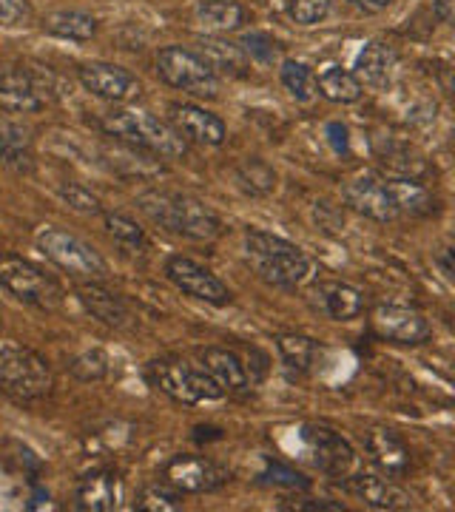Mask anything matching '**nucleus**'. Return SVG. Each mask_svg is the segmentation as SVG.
Wrapping results in <instances>:
<instances>
[{
  "instance_id": "obj_34",
  "label": "nucleus",
  "mask_w": 455,
  "mask_h": 512,
  "mask_svg": "<svg viewBox=\"0 0 455 512\" xmlns=\"http://www.w3.org/2000/svg\"><path fill=\"white\" fill-rule=\"evenodd\" d=\"M60 200L66 202L72 211L77 214H86V217H97V214H103V205L100 200L91 194L89 188H83V185L77 183H66L60 188Z\"/></svg>"
},
{
  "instance_id": "obj_25",
  "label": "nucleus",
  "mask_w": 455,
  "mask_h": 512,
  "mask_svg": "<svg viewBox=\"0 0 455 512\" xmlns=\"http://www.w3.org/2000/svg\"><path fill=\"white\" fill-rule=\"evenodd\" d=\"M194 15L200 20V26H205L214 35L237 32V29H242V23L248 20V12L234 0H202Z\"/></svg>"
},
{
  "instance_id": "obj_42",
  "label": "nucleus",
  "mask_w": 455,
  "mask_h": 512,
  "mask_svg": "<svg viewBox=\"0 0 455 512\" xmlns=\"http://www.w3.org/2000/svg\"><path fill=\"white\" fill-rule=\"evenodd\" d=\"M350 6H356L359 12H367V15H376V12H384L393 0H347Z\"/></svg>"
},
{
  "instance_id": "obj_22",
  "label": "nucleus",
  "mask_w": 455,
  "mask_h": 512,
  "mask_svg": "<svg viewBox=\"0 0 455 512\" xmlns=\"http://www.w3.org/2000/svg\"><path fill=\"white\" fill-rule=\"evenodd\" d=\"M0 163L15 174H32L35 171V151L29 128L20 123H0Z\"/></svg>"
},
{
  "instance_id": "obj_12",
  "label": "nucleus",
  "mask_w": 455,
  "mask_h": 512,
  "mask_svg": "<svg viewBox=\"0 0 455 512\" xmlns=\"http://www.w3.org/2000/svg\"><path fill=\"white\" fill-rule=\"evenodd\" d=\"M165 276L180 288L182 293L202 299L208 305H228L231 302V291L228 285L219 279L217 274H211L205 265L194 262L191 256H171L165 262Z\"/></svg>"
},
{
  "instance_id": "obj_15",
  "label": "nucleus",
  "mask_w": 455,
  "mask_h": 512,
  "mask_svg": "<svg viewBox=\"0 0 455 512\" xmlns=\"http://www.w3.org/2000/svg\"><path fill=\"white\" fill-rule=\"evenodd\" d=\"M77 77L86 92L100 100H111V103H126L140 94V80L128 69L114 66V63H83L77 69Z\"/></svg>"
},
{
  "instance_id": "obj_43",
  "label": "nucleus",
  "mask_w": 455,
  "mask_h": 512,
  "mask_svg": "<svg viewBox=\"0 0 455 512\" xmlns=\"http://www.w3.org/2000/svg\"><path fill=\"white\" fill-rule=\"evenodd\" d=\"M328 134H330V143H333L336 151H347V128L342 126V123H330Z\"/></svg>"
},
{
  "instance_id": "obj_20",
  "label": "nucleus",
  "mask_w": 455,
  "mask_h": 512,
  "mask_svg": "<svg viewBox=\"0 0 455 512\" xmlns=\"http://www.w3.org/2000/svg\"><path fill=\"white\" fill-rule=\"evenodd\" d=\"M364 450L370 453V461L382 470L384 476H404L410 467V450L407 444L387 427H376L364 436Z\"/></svg>"
},
{
  "instance_id": "obj_32",
  "label": "nucleus",
  "mask_w": 455,
  "mask_h": 512,
  "mask_svg": "<svg viewBox=\"0 0 455 512\" xmlns=\"http://www.w3.org/2000/svg\"><path fill=\"white\" fill-rule=\"evenodd\" d=\"M279 77H282V86L299 100V103H308L316 97V74L310 72L305 63H296V60H285L282 69H279Z\"/></svg>"
},
{
  "instance_id": "obj_29",
  "label": "nucleus",
  "mask_w": 455,
  "mask_h": 512,
  "mask_svg": "<svg viewBox=\"0 0 455 512\" xmlns=\"http://www.w3.org/2000/svg\"><path fill=\"white\" fill-rule=\"evenodd\" d=\"M43 29L49 35L63 37V40H74V43H83L91 40L97 32V20L86 15V12H52L43 18Z\"/></svg>"
},
{
  "instance_id": "obj_14",
  "label": "nucleus",
  "mask_w": 455,
  "mask_h": 512,
  "mask_svg": "<svg viewBox=\"0 0 455 512\" xmlns=\"http://www.w3.org/2000/svg\"><path fill=\"white\" fill-rule=\"evenodd\" d=\"M228 478L225 467L205 456H174L165 467V481L180 493H214Z\"/></svg>"
},
{
  "instance_id": "obj_3",
  "label": "nucleus",
  "mask_w": 455,
  "mask_h": 512,
  "mask_svg": "<svg viewBox=\"0 0 455 512\" xmlns=\"http://www.w3.org/2000/svg\"><path fill=\"white\" fill-rule=\"evenodd\" d=\"M103 131L126 143L131 148H143L148 154H157V157H168V160H177L188 154V140L182 137L177 128L171 123H165L160 117L148 114V111L137 109H117L109 111L103 120H100Z\"/></svg>"
},
{
  "instance_id": "obj_45",
  "label": "nucleus",
  "mask_w": 455,
  "mask_h": 512,
  "mask_svg": "<svg viewBox=\"0 0 455 512\" xmlns=\"http://www.w3.org/2000/svg\"><path fill=\"white\" fill-rule=\"evenodd\" d=\"M3 74H6V63H0V86H3Z\"/></svg>"
},
{
  "instance_id": "obj_16",
  "label": "nucleus",
  "mask_w": 455,
  "mask_h": 512,
  "mask_svg": "<svg viewBox=\"0 0 455 512\" xmlns=\"http://www.w3.org/2000/svg\"><path fill=\"white\" fill-rule=\"evenodd\" d=\"M168 120L180 131L185 140H194L202 146H222L225 143V123L217 114L200 109L194 103H171L168 106Z\"/></svg>"
},
{
  "instance_id": "obj_24",
  "label": "nucleus",
  "mask_w": 455,
  "mask_h": 512,
  "mask_svg": "<svg viewBox=\"0 0 455 512\" xmlns=\"http://www.w3.org/2000/svg\"><path fill=\"white\" fill-rule=\"evenodd\" d=\"M200 55L214 69V74L222 72L242 77V74H248V69H251V57L245 55V49L239 43H231V40L205 37V40H200Z\"/></svg>"
},
{
  "instance_id": "obj_6",
  "label": "nucleus",
  "mask_w": 455,
  "mask_h": 512,
  "mask_svg": "<svg viewBox=\"0 0 455 512\" xmlns=\"http://www.w3.org/2000/svg\"><path fill=\"white\" fill-rule=\"evenodd\" d=\"M37 248L77 282H103L109 276V262L97 254L86 239L69 234L63 228H43L37 234Z\"/></svg>"
},
{
  "instance_id": "obj_41",
  "label": "nucleus",
  "mask_w": 455,
  "mask_h": 512,
  "mask_svg": "<svg viewBox=\"0 0 455 512\" xmlns=\"http://www.w3.org/2000/svg\"><path fill=\"white\" fill-rule=\"evenodd\" d=\"M285 510H310V512H345L342 504H333V501H325V498H296L293 504H282Z\"/></svg>"
},
{
  "instance_id": "obj_21",
  "label": "nucleus",
  "mask_w": 455,
  "mask_h": 512,
  "mask_svg": "<svg viewBox=\"0 0 455 512\" xmlns=\"http://www.w3.org/2000/svg\"><path fill=\"white\" fill-rule=\"evenodd\" d=\"M396 66H399V55H396V49L393 46H387L382 40H373V43H367L359 57H356V80L359 83H367V86H376V89H382L387 86L390 80H393V74H396Z\"/></svg>"
},
{
  "instance_id": "obj_10",
  "label": "nucleus",
  "mask_w": 455,
  "mask_h": 512,
  "mask_svg": "<svg viewBox=\"0 0 455 512\" xmlns=\"http://www.w3.org/2000/svg\"><path fill=\"white\" fill-rule=\"evenodd\" d=\"M345 202L373 222H393L399 217L396 200L390 194V185L373 171H359L345 183Z\"/></svg>"
},
{
  "instance_id": "obj_23",
  "label": "nucleus",
  "mask_w": 455,
  "mask_h": 512,
  "mask_svg": "<svg viewBox=\"0 0 455 512\" xmlns=\"http://www.w3.org/2000/svg\"><path fill=\"white\" fill-rule=\"evenodd\" d=\"M202 367L211 373V379L222 387V393H242L248 390V373L231 350L205 348L200 353Z\"/></svg>"
},
{
  "instance_id": "obj_8",
  "label": "nucleus",
  "mask_w": 455,
  "mask_h": 512,
  "mask_svg": "<svg viewBox=\"0 0 455 512\" xmlns=\"http://www.w3.org/2000/svg\"><path fill=\"white\" fill-rule=\"evenodd\" d=\"M157 72L168 86L180 89V92L194 94V97H217L219 77L214 69L205 63L200 52L182 49V46H165L157 55Z\"/></svg>"
},
{
  "instance_id": "obj_18",
  "label": "nucleus",
  "mask_w": 455,
  "mask_h": 512,
  "mask_svg": "<svg viewBox=\"0 0 455 512\" xmlns=\"http://www.w3.org/2000/svg\"><path fill=\"white\" fill-rule=\"evenodd\" d=\"M345 481L347 493H353L356 498H362L367 507L373 510H410L413 507V495L407 490H401L396 481L373 473H359L353 478H342Z\"/></svg>"
},
{
  "instance_id": "obj_13",
  "label": "nucleus",
  "mask_w": 455,
  "mask_h": 512,
  "mask_svg": "<svg viewBox=\"0 0 455 512\" xmlns=\"http://www.w3.org/2000/svg\"><path fill=\"white\" fill-rule=\"evenodd\" d=\"M370 328L379 339L396 345H421L430 336V322L419 311L401 305H376L370 311Z\"/></svg>"
},
{
  "instance_id": "obj_31",
  "label": "nucleus",
  "mask_w": 455,
  "mask_h": 512,
  "mask_svg": "<svg viewBox=\"0 0 455 512\" xmlns=\"http://www.w3.org/2000/svg\"><path fill=\"white\" fill-rule=\"evenodd\" d=\"M134 507L143 512H174L182 510V493L177 487H171L168 481L165 484H148L137 493Z\"/></svg>"
},
{
  "instance_id": "obj_26",
  "label": "nucleus",
  "mask_w": 455,
  "mask_h": 512,
  "mask_svg": "<svg viewBox=\"0 0 455 512\" xmlns=\"http://www.w3.org/2000/svg\"><path fill=\"white\" fill-rule=\"evenodd\" d=\"M373 154L379 157V163L387 171H393L399 177H419L421 171H424V163H421L419 154L410 146H404V143H396L393 137L373 140Z\"/></svg>"
},
{
  "instance_id": "obj_36",
  "label": "nucleus",
  "mask_w": 455,
  "mask_h": 512,
  "mask_svg": "<svg viewBox=\"0 0 455 512\" xmlns=\"http://www.w3.org/2000/svg\"><path fill=\"white\" fill-rule=\"evenodd\" d=\"M330 0H288V15L299 26H313L319 20L328 18Z\"/></svg>"
},
{
  "instance_id": "obj_30",
  "label": "nucleus",
  "mask_w": 455,
  "mask_h": 512,
  "mask_svg": "<svg viewBox=\"0 0 455 512\" xmlns=\"http://www.w3.org/2000/svg\"><path fill=\"white\" fill-rule=\"evenodd\" d=\"M276 348H279L282 362L296 373H308L310 365L316 362V342L302 333H282L276 339Z\"/></svg>"
},
{
  "instance_id": "obj_7",
  "label": "nucleus",
  "mask_w": 455,
  "mask_h": 512,
  "mask_svg": "<svg viewBox=\"0 0 455 512\" xmlns=\"http://www.w3.org/2000/svg\"><path fill=\"white\" fill-rule=\"evenodd\" d=\"M0 285L37 311H57L63 305V288L55 276L18 254H0Z\"/></svg>"
},
{
  "instance_id": "obj_40",
  "label": "nucleus",
  "mask_w": 455,
  "mask_h": 512,
  "mask_svg": "<svg viewBox=\"0 0 455 512\" xmlns=\"http://www.w3.org/2000/svg\"><path fill=\"white\" fill-rule=\"evenodd\" d=\"M32 18L29 0H0V23L3 26H20Z\"/></svg>"
},
{
  "instance_id": "obj_17",
  "label": "nucleus",
  "mask_w": 455,
  "mask_h": 512,
  "mask_svg": "<svg viewBox=\"0 0 455 512\" xmlns=\"http://www.w3.org/2000/svg\"><path fill=\"white\" fill-rule=\"evenodd\" d=\"M123 498H126L123 478L117 476L114 470H94V473H89V476L77 484V493H74L77 510L86 512L120 510L123 507Z\"/></svg>"
},
{
  "instance_id": "obj_33",
  "label": "nucleus",
  "mask_w": 455,
  "mask_h": 512,
  "mask_svg": "<svg viewBox=\"0 0 455 512\" xmlns=\"http://www.w3.org/2000/svg\"><path fill=\"white\" fill-rule=\"evenodd\" d=\"M69 373H72L74 379H80V382H100V379L109 376V356L97 348L86 350V353L74 356L72 365H69Z\"/></svg>"
},
{
  "instance_id": "obj_4",
  "label": "nucleus",
  "mask_w": 455,
  "mask_h": 512,
  "mask_svg": "<svg viewBox=\"0 0 455 512\" xmlns=\"http://www.w3.org/2000/svg\"><path fill=\"white\" fill-rule=\"evenodd\" d=\"M52 367L29 348L0 350V396L15 404H32L52 393Z\"/></svg>"
},
{
  "instance_id": "obj_38",
  "label": "nucleus",
  "mask_w": 455,
  "mask_h": 512,
  "mask_svg": "<svg viewBox=\"0 0 455 512\" xmlns=\"http://www.w3.org/2000/svg\"><path fill=\"white\" fill-rule=\"evenodd\" d=\"M259 478H262L265 484H279V487H288V490H308L310 487L308 478L299 476L296 470L285 467V464H279V461H268L265 473H262Z\"/></svg>"
},
{
  "instance_id": "obj_44",
  "label": "nucleus",
  "mask_w": 455,
  "mask_h": 512,
  "mask_svg": "<svg viewBox=\"0 0 455 512\" xmlns=\"http://www.w3.org/2000/svg\"><path fill=\"white\" fill-rule=\"evenodd\" d=\"M453 3L455 0H433V12L441 23H453Z\"/></svg>"
},
{
  "instance_id": "obj_19",
  "label": "nucleus",
  "mask_w": 455,
  "mask_h": 512,
  "mask_svg": "<svg viewBox=\"0 0 455 512\" xmlns=\"http://www.w3.org/2000/svg\"><path fill=\"white\" fill-rule=\"evenodd\" d=\"M77 299L83 302V308L100 319L103 325H109L114 330L131 328V311H128L126 299L117 291H109L103 282H80L77 285Z\"/></svg>"
},
{
  "instance_id": "obj_39",
  "label": "nucleus",
  "mask_w": 455,
  "mask_h": 512,
  "mask_svg": "<svg viewBox=\"0 0 455 512\" xmlns=\"http://www.w3.org/2000/svg\"><path fill=\"white\" fill-rule=\"evenodd\" d=\"M239 46L245 49V55L256 57L259 63H273V57L279 55V46H276L268 35H262V32H251V35H245Z\"/></svg>"
},
{
  "instance_id": "obj_37",
  "label": "nucleus",
  "mask_w": 455,
  "mask_h": 512,
  "mask_svg": "<svg viewBox=\"0 0 455 512\" xmlns=\"http://www.w3.org/2000/svg\"><path fill=\"white\" fill-rule=\"evenodd\" d=\"M103 220H106V231L114 239H120L126 245H146V234L134 220H128L123 214H103Z\"/></svg>"
},
{
  "instance_id": "obj_1",
  "label": "nucleus",
  "mask_w": 455,
  "mask_h": 512,
  "mask_svg": "<svg viewBox=\"0 0 455 512\" xmlns=\"http://www.w3.org/2000/svg\"><path fill=\"white\" fill-rule=\"evenodd\" d=\"M137 208L146 214L154 225L174 237L194 239V242H211L222 234L219 217L197 197L177 194V191H146L137 197Z\"/></svg>"
},
{
  "instance_id": "obj_11",
  "label": "nucleus",
  "mask_w": 455,
  "mask_h": 512,
  "mask_svg": "<svg viewBox=\"0 0 455 512\" xmlns=\"http://www.w3.org/2000/svg\"><path fill=\"white\" fill-rule=\"evenodd\" d=\"M305 302L310 305V311H316L325 319L333 322H350L359 319L367 308L364 293L347 282L339 279H316L305 288Z\"/></svg>"
},
{
  "instance_id": "obj_27",
  "label": "nucleus",
  "mask_w": 455,
  "mask_h": 512,
  "mask_svg": "<svg viewBox=\"0 0 455 512\" xmlns=\"http://www.w3.org/2000/svg\"><path fill=\"white\" fill-rule=\"evenodd\" d=\"M316 92L328 97L330 103H356L364 89L356 80V74L347 72L342 66H330L316 77Z\"/></svg>"
},
{
  "instance_id": "obj_2",
  "label": "nucleus",
  "mask_w": 455,
  "mask_h": 512,
  "mask_svg": "<svg viewBox=\"0 0 455 512\" xmlns=\"http://www.w3.org/2000/svg\"><path fill=\"white\" fill-rule=\"evenodd\" d=\"M245 259L254 274L273 288L293 291L310 274V259L293 242L273 237L268 231H248L245 234Z\"/></svg>"
},
{
  "instance_id": "obj_5",
  "label": "nucleus",
  "mask_w": 455,
  "mask_h": 512,
  "mask_svg": "<svg viewBox=\"0 0 455 512\" xmlns=\"http://www.w3.org/2000/svg\"><path fill=\"white\" fill-rule=\"evenodd\" d=\"M148 382L154 384L160 393H165L168 399H174L177 404H194L214 402L222 399V387H219L211 373L205 367L191 365L185 359H157L148 365Z\"/></svg>"
},
{
  "instance_id": "obj_9",
  "label": "nucleus",
  "mask_w": 455,
  "mask_h": 512,
  "mask_svg": "<svg viewBox=\"0 0 455 512\" xmlns=\"http://www.w3.org/2000/svg\"><path fill=\"white\" fill-rule=\"evenodd\" d=\"M299 439L305 444L308 461L325 476L345 478L356 461V453L350 447V441L342 439L336 430H330L325 424H305Z\"/></svg>"
},
{
  "instance_id": "obj_28",
  "label": "nucleus",
  "mask_w": 455,
  "mask_h": 512,
  "mask_svg": "<svg viewBox=\"0 0 455 512\" xmlns=\"http://www.w3.org/2000/svg\"><path fill=\"white\" fill-rule=\"evenodd\" d=\"M390 185V194L396 200L399 214H410V217H424L433 211V197L416 177H396V180H387Z\"/></svg>"
},
{
  "instance_id": "obj_35",
  "label": "nucleus",
  "mask_w": 455,
  "mask_h": 512,
  "mask_svg": "<svg viewBox=\"0 0 455 512\" xmlns=\"http://www.w3.org/2000/svg\"><path fill=\"white\" fill-rule=\"evenodd\" d=\"M239 180L248 185L254 194H268L276 185V174H273L271 165H265L262 160H248L239 168Z\"/></svg>"
}]
</instances>
